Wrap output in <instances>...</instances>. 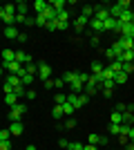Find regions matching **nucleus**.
Listing matches in <instances>:
<instances>
[{"mask_svg":"<svg viewBox=\"0 0 134 150\" xmlns=\"http://www.w3.org/2000/svg\"><path fill=\"white\" fill-rule=\"evenodd\" d=\"M51 114H54V119H60V117H63V108H60V105H54Z\"/></svg>","mask_w":134,"mask_h":150,"instance_id":"f704fd0d","label":"nucleus"},{"mask_svg":"<svg viewBox=\"0 0 134 150\" xmlns=\"http://www.w3.org/2000/svg\"><path fill=\"white\" fill-rule=\"evenodd\" d=\"M125 150H134V144H132V141H128V144H125Z\"/></svg>","mask_w":134,"mask_h":150,"instance_id":"13d9d810","label":"nucleus"},{"mask_svg":"<svg viewBox=\"0 0 134 150\" xmlns=\"http://www.w3.org/2000/svg\"><path fill=\"white\" fill-rule=\"evenodd\" d=\"M87 25H89V18H85V16H78L76 23H74V29H76V31H83Z\"/></svg>","mask_w":134,"mask_h":150,"instance_id":"0eeeda50","label":"nucleus"},{"mask_svg":"<svg viewBox=\"0 0 134 150\" xmlns=\"http://www.w3.org/2000/svg\"><path fill=\"white\" fill-rule=\"evenodd\" d=\"M76 79H78V72H67V74L63 76V81H65V83H69V85L76 81Z\"/></svg>","mask_w":134,"mask_h":150,"instance_id":"aec40b11","label":"nucleus"},{"mask_svg":"<svg viewBox=\"0 0 134 150\" xmlns=\"http://www.w3.org/2000/svg\"><path fill=\"white\" fill-rule=\"evenodd\" d=\"M114 79H107V81H103V85H101V90H109V92H112V90H114Z\"/></svg>","mask_w":134,"mask_h":150,"instance_id":"393cba45","label":"nucleus"},{"mask_svg":"<svg viewBox=\"0 0 134 150\" xmlns=\"http://www.w3.org/2000/svg\"><path fill=\"white\" fill-rule=\"evenodd\" d=\"M107 79H114V72L109 67H103V81H107Z\"/></svg>","mask_w":134,"mask_h":150,"instance_id":"72a5a7b5","label":"nucleus"},{"mask_svg":"<svg viewBox=\"0 0 134 150\" xmlns=\"http://www.w3.org/2000/svg\"><path fill=\"white\" fill-rule=\"evenodd\" d=\"M20 67H22V65H20V63H16V61H9V63H5V61H2V69H9L11 74H18V72H20Z\"/></svg>","mask_w":134,"mask_h":150,"instance_id":"39448f33","label":"nucleus"},{"mask_svg":"<svg viewBox=\"0 0 134 150\" xmlns=\"http://www.w3.org/2000/svg\"><path fill=\"white\" fill-rule=\"evenodd\" d=\"M20 83H22L25 88H29V85H32V83H34V74H25V76H22V79H20Z\"/></svg>","mask_w":134,"mask_h":150,"instance_id":"a878e982","label":"nucleus"},{"mask_svg":"<svg viewBox=\"0 0 134 150\" xmlns=\"http://www.w3.org/2000/svg\"><path fill=\"white\" fill-rule=\"evenodd\" d=\"M89 27H92L94 34H101V31H103V23H101V20H96V18L89 20Z\"/></svg>","mask_w":134,"mask_h":150,"instance_id":"dca6fc26","label":"nucleus"},{"mask_svg":"<svg viewBox=\"0 0 134 150\" xmlns=\"http://www.w3.org/2000/svg\"><path fill=\"white\" fill-rule=\"evenodd\" d=\"M63 128H67V130H72V128H76V119H67V123H65Z\"/></svg>","mask_w":134,"mask_h":150,"instance_id":"c03bdc74","label":"nucleus"},{"mask_svg":"<svg viewBox=\"0 0 134 150\" xmlns=\"http://www.w3.org/2000/svg\"><path fill=\"white\" fill-rule=\"evenodd\" d=\"M89 43L94 45V47H98V43H101V38H98V34H92V40Z\"/></svg>","mask_w":134,"mask_h":150,"instance_id":"a18cd8bd","label":"nucleus"},{"mask_svg":"<svg viewBox=\"0 0 134 150\" xmlns=\"http://www.w3.org/2000/svg\"><path fill=\"white\" fill-rule=\"evenodd\" d=\"M47 29H49V31H56V20H51V23H47Z\"/></svg>","mask_w":134,"mask_h":150,"instance_id":"864d4df0","label":"nucleus"},{"mask_svg":"<svg viewBox=\"0 0 134 150\" xmlns=\"http://www.w3.org/2000/svg\"><path fill=\"white\" fill-rule=\"evenodd\" d=\"M65 5H67L65 0H54V2H49V7H51V9H54L56 13H60V11H63V9H65Z\"/></svg>","mask_w":134,"mask_h":150,"instance_id":"4468645a","label":"nucleus"},{"mask_svg":"<svg viewBox=\"0 0 134 150\" xmlns=\"http://www.w3.org/2000/svg\"><path fill=\"white\" fill-rule=\"evenodd\" d=\"M116 25H119V20L107 18L105 23H103V31H116Z\"/></svg>","mask_w":134,"mask_h":150,"instance_id":"f8f14e48","label":"nucleus"},{"mask_svg":"<svg viewBox=\"0 0 134 150\" xmlns=\"http://www.w3.org/2000/svg\"><path fill=\"white\" fill-rule=\"evenodd\" d=\"M25 96H27L29 101H34L36 96H38V94H36V90H27V92H25Z\"/></svg>","mask_w":134,"mask_h":150,"instance_id":"79ce46f5","label":"nucleus"},{"mask_svg":"<svg viewBox=\"0 0 134 150\" xmlns=\"http://www.w3.org/2000/svg\"><path fill=\"white\" fill-rule=\"evenodd\" d=\"M54 101H56V105H63L65 101H67V94H63V92H58L56 96H54Z\"/></svg>","mask_w":134,"mask_h":150,"instance_id":"cd10ccee","label":"nucleus"},{"mask_svg":"<svg viewBox=\"0 0 134 150\" xmlns=\"http://www.w3.org/2000/svg\"><path fill=\"white\" fill-rule=\"evenodd\" d=\"M5 36L7 38H18V29H16V27H5Z\"/></svg>","mask_w":134,"mask_h":150,"instance_id":"4be33fe9","label":"nucleus"},{"mask_svg":"<svg viewBox=\"0 0 134 150\" xmlns=\"http://www.w3.org/2000/svg\"><path fill=\"white\" fill-rule=\"evenodd\" d=\"M94 18L101 20V23H105V20L109 18V11L105 9V7H96V9H94Z\"/></svg>","mask_w":134,"mask_h":150,"instance_id":"7ed1b4c3","label":"nucleus"},{"mask_svg":"<svg viewBox=\"0 0 134 150\" xmlns=\"http://www.w3.org/2000/svg\"><path fill=\"white\" fill-rule=\"evenodd\" d=\"M72 88V94H83V90H85V83L81 81V79H76V81L69 85Z\"/></svg>","mask_w":134,"mask_h":150,"instance_id":"9d476101","label":"nucleus"},{"mask_svg":"<svg viewBox=\"0 0 134 150\" xmlns=\"http://www.w3.org/2000/svg\"><path fill=\"white\" fill-rule=\"evenodd\" d=\"M107 130L112 132V134H121V125H119V123H109Z\"/></svg>","mask_w":134,"mask_h":150,"instance_id":"c9c22d12","label":"nucleus"},{"mask_svg":"<svg viewBox=\"0 0 134 150\" xmlns=\"http://www.w3.org/2000/svg\"><path fill=\"white\" fill-rule=\"evenodd\" d=\"M89 144H94V146H105V144H107V137H103V134H89Z\"/></svg>","mask_w":134,"mask_h":150,"instance_id":"6e6552de","label":"nucleus"},{"mask_svg":"<svg viewBox=\"0 0 134 150\" xmlns=\"http://www.w3.org/2000/svg\"><path fill=\"white\" fill-rule=\"evenodd\" d=\"M85 150H98V146H94V144H89V146H85Z\"/></svg>","mask_w":134,"mask_h":150,"instance_id":"4d7b16f0","label":"nucleus"},{"mask_svg":"<svg viewBox=\"0 0 134 150\" xmlns=\"http://www.w3.org/2000/svg\"><path fill=\"white\" fill-rule=\"evenodd\" d=\"M2 90H5V94L13 92V88H11V85H9V83H7V81H5V85H2Z\"/></svg>","mask_w":134,"mask_h":150,"instance_id":"8fccbe9b","label":"nucleus"},{"mask_svg":"<svg viewBox=\"0 0 134 150\" xmlns=\"http://www.w3.org/2000/svg\"><path fill=\"white\" fill-rule=\"evenodd\" d=\"M5 103L9 108H13V105H18V96H16V94L13 92H9V94H5Z\"/></svg>","mask_w":134,"mask_h":150,"instance_id":"2eb2a0df","label":"nucleus"},{"mask_svg":"<svg viewBox=\"0 0 134 150\" xmlns=\"http://www.w3.org/2000/svg\"><path fill=\"white\" fill-rule=\"evenodd\" d=\"M25 69H27V74H36V72H38V67H36L34 63H27V65H25Z\"/></svg>","mask_w":134,"mask_h":150,"instance_id":"ea45409f","label":"nucleus"},{"mask_svg":"<svg viewBox=\"0 0 134 150\" xmlns=\"http://www.w3.org/2000/svg\"><path fill=\"white\" fill-rule=\"evenodd\" d=\"M49 74H51V67H49V65H47V63H38V76H40V79L47 81Z\"/></svg>","mask_w":134,"mask_h":150,"instance_id":"20e7f679","label":"nucleus"},{"mask_svg":"<svg viewBox=\"0 0 134 150\" xmlns=\"http://www.w3.org/2000/svg\"><path fill=\"white\" fill-rule=\"evenodd\" d=\"M27 150H36V146H32V144H29V146H27Z\"/></svg>","mask_w":134,"mask_h":150,"instance_id":"052dcab7","label":"nucleus"},{"mask_svg":"<svg viewBox=\"0 0 134 150\" xmlns=\"http://www.w3.org/2000/svg\"><path fill=\"white\" fill-rule=\"evenodd\" d=\"M125 108H128L125 103H116V108H114V110H116V112H125Z\"/></svg>","mask_w":134,"mask_h":150,"instance_id":"09e8293b","label":"nucleus"},{"mask_svg":"<svg viewBox=\"0 0 134 150\" xmlns=\"http://www.w3.org/2000/svg\"><path fill=\"white\" fill-rule=\"evenodd\" d=\"M63 85H65L63 79H56V81H54V88H63Z\"/></svg>","mask_w":134,"mask_h":150,"instance_id":"5fc2aeb1","label":"nucleus"},{"mask_svg":"<svg viewBox=\"0 0 134 150\" xmlns=\"http://www.w3.org/2000/svg\"><path fill=\"white\" fill-rule=\"evenodd\" d=\"M56 20H60V23H67V20H69V13H67V9H63L60 13H56Z\"/></svg>","mask_w":134,"mask_h":150,"instance_id":"c85d7f7f","label":"nucleus"},{"mask_svg":"<svg viewBox=\"0 0 134 150\" xmlns=\"http://www.w3.org/2000/svg\"><path fill=\"white\" fill-rule=\"evenodd\" d=\"M22 130H25V128H22V123H20V121H11V128H9V132H11L13 137H20V134H22Z\"/></svg>","mask_w":134,"mask_h":150,"instance_id":"1a4fd4ad","label":"nucleus"},{"mask_svg":"<svg viewBox=\"0 0 134 150\" xmlns=\"http://www.w3.org/2000/svg\"><path fill=\"white\" fill-rule=\"evenodd\" d=\"M25 112H27V105L18 103V105H13V108H11V112H9V119H11V121H20Z\"/></svg>","mask_w":134,"mask_h":150,"instance_id":"f257e3e1","label":"nucleus"},{"mask_svg":"<svg viewBox=\"0 0 134 150\" xmlns=\"http://www.w3.org/2000/svg\"><path fill=\"white\" fill-rule=\"evenodd\" d=\"M36 25H40V27H47V18H45L43 13H38V16H36Z\"/></svg>","mask_w":134,"mask_h":150,"instance_id":"58836bf2","label":"nucleus"},{"mask_svg":"<svg viewBox=\"0 0 134 150\" xmlns=\"http://www.w3.org/2000/svg\"><path fill=\"white\" fill-rule=\"evenodd\" d=\"M0 74H2V65H0Z\"/></svg>","mask_w":134,"mask_h":150,"instance_id":"680f3d73","label":"nucleus"},{"mask_svg":"<svg viewBox=\"0 0 134 150\" xmlns=\"http://www.w3.org/2000/svg\"><path fill=\"white\" fill-rule=\"evenodd\" d=\"M119 23H121V25H128V23H134V11H132V9L123 11V13H121V18H119Z\"/></svg>","mask_w":134,"mask_h":150,"instance_id":"423d86ee","label":"nucleus"},{"mask_svg":"<svg viewBox=\"0 0 134 150\" xmlns=\"http://www.w3.org/2000/svg\"><path fill=\"white\" fill-rule=\"evenodd\" d=\"M27 9H29V7H27V2H22V0H20V2H16V11H18V13L27 16Z\"/></svg>","mask_w":134,"mask_h":150,"instance_id":"5701e85b","label":"nucleus"},{"mask_svg":"<svg viewBox=\"0 0 134 150\" xmlns=\"http://www.w3.org/2000/svg\"><path fill=\"white\" fill-rule=\"evenodd\" d=\"M9 137H11L9 130H0V141H9Z\"/></svg>","mask_w":134,"mask_h":150,"instance_id":"a19ab883","label":"nucleus"},{"mask_svg":"<svg viewBox=\"0 0 134 150\" xmlns=\"http://www.w3.org/2000/svg\"><path fill=\"white\" fill-rule=\"evenodd\" d=\"M101 72H103V65L98 61H94L92 63V74H101Z\"/></svg>","mask_w":134,"mask_h":150,"instance_id":"2f4dec72","label":"nucleus"},{"mask_svg":"<svg viewBox=\"0 0 134 150\" xmlns=\"http://www.w3.org/2000/svg\"><path fill=\"white\" fill-rule=\"evenodd\" d=\"M25 92H27V88H25V85H22V83L13 88V94H16V96H25Z\"/></svg>","mask_w":134,"mask_h":150,"instance_id":"7c9ffc66","label":"nucleus"},{"mask_svg":"<svg viewBox=\"0 0 134 150\" xmlns=\"http://www.w3.org/2000/svg\"><path fill=\"white\" fill-rule=\"evenodd\" d=\"M98 90H101V85H98V83H96L94 79L89 76V81L85 83V94H87V96H92V94H96Z\"/></svg>","mask_w":134,"mask_h":150,"instance_id":"f03ea898","label":"nucleus"},{"mask_svg":"<svg viewBox=\"0 0 134 150\" xmlns=\"http://www.w3.org/2000/svg\"><path fill=\"white\" fill-rule=\"evenodd\" d=\"M16 63L27 65V63H32V56H29V54H25V52H16Z\"/></svg>","mask_w":134,"mask_h":150,"instance_id":"9b49d317","label":"nucleus"},{"mask_svg":"<svg viewBox=\"0 0 134 150\" xmlns=\"http://www.w3.org/2000/svg\"><path fill=\"white\" fill-rule=\"evenodd\" d=\"M27 16H22V13H16V23H25Z\"/></svg>","mask_w":134,"mask_h":150,"instance_id":"603ef678","label":"nucleus"},{"mask_svg":"<svg viewBox=\"0 0 134 150\" xmlns=\"http://www.w3.org/2000/svg\"><path fill=\"white\" fill-rule=\"evenodd\" d=\"M114 83H116V85H125V83H128V74H125V72L114 74Z\"/></svg>","mask_w":134,"mask_h":150,"instance_id":"a211bd4d","label":"nucleus"},{"mask_svg":"<svg viewBox=\"0 0 134 150\" xmlns=\"http://www.w3.org/2000/svg\"><path fill=\"white\" fill-rule=\"evenodd\" d=\"M109 69H112L114 74L123 72V61H119V58H116V61H112V63H109Z\"/></svg>","mask_w":134,"mask_h":150,"instance_id":"f3484780","label":"nucleus"},{"mask_svg":"<svg viewBox=\"0 0 134 150\" xmlns=\"http://www.w3.org/2000/svg\"><path fill=\"white\" fill-rule=\"evenodd\" d=\"M0 150H11V144L9 141H0Z\"/></svg>","mask_w":134,"mask_h":150,"instance_id":"49530a36","label":"nucleus"},{"mask_svg":"<svg viewBox=\"0 0 134 150\" xmlns=\"http://www.w3.org/2000/svg\"><path fill=\"white\" fill-rule=\"evenodd\" d=\"M43 85H45V90H51V88H54V81L47 79V81H43Z\"/></svg>","mask_w":134,"mask_h":150,"instance_id":"de8ad7c7","label":"nucleus"},{"mask_svg":"<svg viewBox=\"0 0 134 150\" xmlns=\"http://www.w3.org/2000/svg\"><path fill=\"white\" fill-rule=\"evenodd\" d=\"M18 40L20 43H27V34H18Z\"/></svg>","mask_w":134,"mask_h":150,"instance_id":"6e6d98bb","label":"nucleus"},{"mask_svg":"<svg viewBox=\"0 0 134 150\" xmlns=\"http://www.w3.org/2000/svg\"><path fill=\"white\" fill-rule=\"evenodd\" d=\"M81 16H85V18H89V16H94V7L85 5V7H83V13H81Z\"/></svg>","mask_w":134,"mask_h":150,"instance_id":"473e14b6","label":"nucleus"},{"mask_svg":"<svg viewBox=\"0 0 134 150\" xmlns=\"http://www.w3.org/2000/svg\"><path fill=\"white\" fill-rule=\"evenodd\" d=\"M130 128H132V125H125V123H121V134H123V137H128V134H130Z\"/></svg>","mask_w":134,"mask_h":150,"instance_id":"37998d69","label":"nucleus"},{"mask_svg":"<svg viewBox=\"0 0 134 150\" xmlns=\"http://www.w3.org/2000/svg\"><path fill=\"white\" fill-rule=\"evenodd\" d=\"M2 61H5V63L16 61V52H13V50H2Z\"/></svg>","mask_w":134,"mask_h":150,"instance_id":"6ab92c4d","label":"nucleus"},{"mask_svg":"<svg viewBox=\"0 0 134 150\" xmlns=\"http://www.w3.org/2000/svg\"><path fill=\"white\" fill-rule=\"evenodd\" d=\"M60 108H63V114H74V105H72L69 101H65Z\"/></svg>","mask_w":134,"mask_h":150,"instance_id":"bb28decb","label":"nucleus"},{"mask_svg":"<svg viewBox=\"0 0 134 150\" xmlns=\"http://www.w3.org/2000/svg\"><path fill=\"white\" fill-rule=\"evenodd\" d=\"M65 150H85V146H83V144H78V141H74V144H69Z\"/></svg>","mask_w":134,"mask_h":150,"instance_id":"e433bc0d","label":"nucleus"},{"mask_svg":"<svg viewBox=\"0 0 134 150\" xmlns=\"http://www.w3.org/2000/svg\"><path fill=\"white\" fill-rule=\"evenodd\" d=\"M58 146H60V148H67V146H69V141H67V139H58Z\"/></svg>","mask_w":134,"mask_h":150,"instance_id":"3c124183","label":"nucleus"},{"mask_svg":"<svg viewBox=\"0 0 134 150\" xmlns=\"http://www.w3.org/2000/svg\"><path fill=\"white\" fill-rule=\"evenodd\" d=\"M7 83L11 85V88H16V85H20V76H16V74H11L9 79H7Z\"/></svg>","mask_w":134,"mask_h":150,"instance_id":"c756f323","label":"nucleus"},{"mask_svg":"<svg viewBox=\"0 0 134 150\" xmlns=\"http://www.w3.org/2000/svg\"><path fill=\"white\" fill-rule=\"evenodd\" d=\"M109 123H119V125H121V123H123V114L114 110V112H112V117H109Z\"/></svg>","mask_w":134,"mask_h":150,"instance_id":"412c9836","label":"nucleus"},{"mask_svg":"<svg viewBox=\"0 0 134 150\" xmlns=\"http://www.w3.org/2000/svg\"><path fill=\"white\" fill-rule=\"evenodd\" d=\"M5 18V9H2V7H0V20Z\"/></svg>","mask_w":134,"mask_h":150,"instance_id":"bf43d9fd","label":"nucleus"},{"mask_svg":"<svg viewBox=\"0 0 134 150\" xmlns=\"http://www.w3.org/2000/svg\"><path fill=\"white\" fill-rule=\"evenodd\" d=\"M123 72H125V74H132V72H134V63H123Z\"/></svg>","mask_w":134,"mask_h":150,"instance_id":"4c0bfd02","label":"nucleus"},{"mask_svg":"<svg viewBox=\"0 0 134 150\" xmlns=\"http://www.w3.org/2000/svg\"><path fill=\"white\" fill-rule=\"evenodd\" d=\"M32 9L36 11V16H38V13H43L45 9H47V2H45V0H36V2L32 5Z\"/></svg>","mask_w":134,"mask_h":150,"instance_id":"ddd939ff","label":"nucleus"},{"mask_svg":"<svg viewBox=\"0 0 134 150\" xmlns=\"http://www.w3.org/2000/svg\"><path fill=\"white\" fill-rule=\"evenodd\" d=\"M123 123L125 125H134V112H125L123 114Z\"/></svg>","mask_w":134,"mask_h":150,"instance_id":"b1692460","label":"nucleus"}]
</instances>
